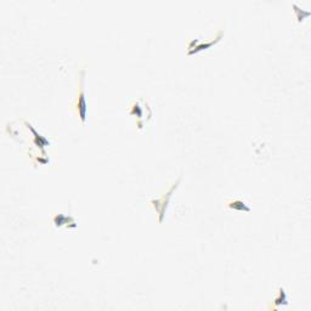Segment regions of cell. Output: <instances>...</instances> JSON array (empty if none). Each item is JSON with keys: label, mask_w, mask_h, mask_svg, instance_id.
Listing matches in <instances>:
<instances>
[{"label": "cell", "mask_w": 311, "mask_h": 311, "mask_svg": "<svg viewBox=\"0 0 311 311\" xmlns=\"http://www.w3.org/2000/svg\"><path fill=\"white\" fill-rule=\"evenodd\" d=\"M129 113L131 116H136V122L137 126L140 129L143 128V125L146 124L147 119H151L152 118V109L148 106V103L146 100L139 99L137 101H134L130 105V111Z\"/></svg>", "instance_id": "cell-1"}, {"label": "cell", "mask_w": 311, "mask_h": 311, "mask_svg": "<svg viewBox=\"0 0 311 311\" xmlns=\"http://www.w3.org/2000/svg\"><path fill=\"white\" fill-rule=\"evenodd\" d=\"M180 181H181V175L179 178H178L177 181H175V183L171 186V189L168 190V192H167V194L162 195L160 198H153V200H151L152 207H153V208L156 209V212L158 213V220H160V223H162V221L164 220V215H166V210H167V207H168V204H169V200H171L173 192H174L175 190L178 189V186H179Z\"/></svg>", "instance_id": "cell-2"}, {"label": "cell", "mask_w": 311, "mask_h": 311, "mask_svg": "<svg viewBox=\"0 0 311 311\" xmlns=\"http://www.w3.org/2000/svg\"><path fill=\"white\" fill-rule=\"evenodd\" d=\"M84 77L85 71L83 70L80 72V79H79V93H78V97L74 108H76L78 116H79L82 123H85L86 120V111H88V105H86L85 100V90H84Z\"/></svg>", "instance_id": "cell-3"}, {"label": "cell", "mask_w": 311, "mask_h": 311, "mask_svg": "<svg viewBox=\"0 0 311 311\" xmlns=\"http://www.w3.org/2000/svg\"><path fill=\"white\" fill-rule=\"evenodd\" d=\"M221 37H223V31H219L218 36L208 43L198 42V40H191V42L189 43V47H187L189 48V51H187V53H189V55H192V54L200 53V51L206 50V49H209L210 47H212V45L217 44L218 42H220Z\"/></svg>", "instance_id": "cell-4"}, {"label": "cell", "mask_w": 311, "mask_h": 311, "mask_svg": "<svg viewBox=\"0 0 311 311\" xmlns=\"http://www.w3.org/2000/svg\"><path fill=\"white\" fill-rule=\"evenodd\" d=\"M226 206L229 207L230 209L233 210H240V212H250V207L244 202L243 200H240V198H231L226 202Z\"/></svg>", "instance_id": "cell-5"}, {"label": "cell", "mask_w": 311, "mask_h": 311, "mask_svg": "<svg viewBox=\"0 0 311 311\" xmlns=\"http://www.w3.org/2000/svg\"><path fill=\"white\" fill-rule=\"evenodd\" d=\"M54 224L55 226L60 227L63 225H67V226H72V227H76V220L74 218L72 217H67V215H63V214H56L54 217Z\"/></svg>", "instance_id": "cell-6"}, {"label": "cell", "mask_w": 311, "mask_h": 311, "mask_svg": "<svg viewBox=\"0 0 311 311\" xmlns=\"http://www.w3.org/2000/svg\"><path fill=\"white\" fill-rule=\"evenodd\" d=\"M273 304H275V306H287L288 305L287 293L283 287L278 288V293L275 296V299H273Z\"/></svg>", "instance_id": "cell-7"}]
</instances>
